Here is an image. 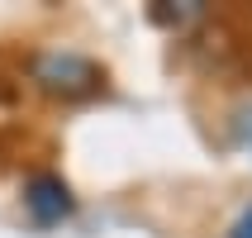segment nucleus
<instances>
[{
	"instance_id": "nucleus-1",
	"label": "nucleus",
	"mask_w": 252,
	"mask_h": 238,
	"mask_svg": "<svg viewBox=\"0 0 252 238\" xmlns=\"http://www.w3.org/2000/svg\"><path fill=\"white\" fill-rule=\"evenodd\" d=\"M33 81L48 91V96H62V100H81V96H95L105 86V71L81 53H43L33 62Z\"/></svg>"
},
{
	"instance_id": "nucleus-2",
	"label": "nucleus",
	"mask_w": 252,
	"mask_h": 238,
	"mask_svg": "<svg viewBox=\"0 0 252 238\" xmlns=\"http://www.w3.org/2000/svg\"><path fill=\"white\" fill-rule=\"evenodd\" d=\"M24 210L38 219V224H62L71 214V191L62 176H53V171H43V176H33V181L24 186Z\"/></svg>"
},
{
	"instance_id": "nucleus-3",
	"label": "nucleus",
	"mask_w": 252,
	"mask_h": 238,
	"mask_svg": "<svg viewBox=\"0 0 252 238\" xmlns=\"http://www.w3.org/2000/svg\"><path fill=\"white\" fill-rule=\"evenodd\" d=\"M238 138L252 148V110H243V114H238Z\"/></svg>"
},
{
	"instance_id": "nucleus-4",
	"label": "nucleus",
	"mask_w": 252,
	"mask_h": 238,
	"mask_svg": "<svg viewBox=\"0 0 252 238\" xmlns=\"http://www.w3.org/2000/svg\"><path fill=\"white\" fill-rule=\"evenodd\" d=\"M233 238H252V210H248V214H243L238 224H233Z\"/></svg>"
}]
</instances>
